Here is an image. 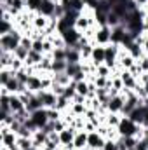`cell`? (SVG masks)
<instances>
[{
	"mask_svg": "<svg viewBox=\"0 0 148 150\" xmlns=\"http://www.w3.org/2000/svg\"><path fill=\"white\" fill-rule=\"evenodd\" d=\"M23 32L14 28L11 33L7 35H0V51H5V52H14L19 45H21V38H23Z\"/></svg>",
	"mask_w": 148,
	"mask_h": 150,
	"instance_id": "obj_1",
	"label": "cell"
},
{
	"mask_svg": "<svg viewBox=\"0 0 148 150\" xmlns=\"http://www.w3.org/2000/svg\"><path fill=\"white\" fill-rule=\"evenodd\" d=\"M117 129H118V134H120L122 138H127V136H136V133L140 131V126H138L136 122H132L129 117L122 115L120 124H118Z\"/></svg>",
	"mask_w": 148,
	"mask_h": 150,
	"instance_id": "obj_2",
	"label": "cell"
},
{
	"mask_svg": "<svg viewBox=\"0 0 148 150\" xmlns=\"http://www.w3.org/2000/svg\"><path fill=\"white\" fill-rule=\"evenodd\" d=\"M30 120L33 124L35 129H44L51 120H49V115H47V108H38L35 112L30 113Z\"/></svg>",
	"mask_w": 148,
	"mask_h": 150,
	"instance_id": "obj_3",
	"label": "cell"
},
{
	"mask_svg": "<svg viewBox=\"0 0 148 150\" xmlns=\"http://www.w3.org/2000/svg\"><path fill=\"white\" fill-rule=\"evenodd\" d=\"M111 44V28L106 26H98L96 28V35H94V45H108Z\"/></svg>",
	"mask_w": 148,
	"mask_h": 150,
	"instance_id": "obj_4",
	"label": "cell"
},
{
	"mask_svg": "<svg viewBox=\"0 0 148 150\" xmlns=\"http://www.w3.org/2000/svg\"><path fill=\"white\" fill-rule=\"evenodd\" d=\"M37 96L40 98L44 108H56V103H58V98H59V96H56L51 89H42V91H38Z\"/></svg>",
	"mask_w": 148,
	"mask_h": 150,
	"instance_id": "obj_5",
	"label": "cell"
},
{
	"mask_svg": "<svg viewBox=\"0 0 148 150\" xmlns=\"http://www.w3.org/2000/svg\"><path fill=\"white\" fill-rule=\"evenodd\" d=\"M105 142H106V138L103 134H99L98 129L96 131H91L89 136H87V149L89 150H101L103 145H105Z\"/></svg>",
	"mask_w": 148,
	"mask_h": 150,
	"instance_id": "obj_6",
	"label": "cell"
},
{
	"mask_svg": "<svg viewBox=\"0 0 148 150\" xmlns=\"http://www.w3.org/2000/svg\"><path fill=\"white\" fill-rule=\"evenodd\" d=\"M129 35V32L125 30L124 25H118L115 28H111V44H117V45H122L125 42V38Z\"/></svg>",
	"mask_w": 148,
	"mask_h": 150,
	"instance_id": "obj_7",
	"label": "cell"
},
{
	"mask_svg": "<svg viewBox=\"0 0 148 150\" xmlns=\"http://www.w3.org/2000/svg\"><path fill=\"white\" fill-rule=\"evenodd\" d=\"M124 105H125V98H124L122 94H117V96H111L110 98L106 108H108V112H111V113H122Z\"/></svg>",
	"mask_w": 148,
	"mask_h": 150,
	"instance_id": "obj_8",
	"label": "cell"
},
{
	"mask_svg": "<svg viewBox=\"0 0 148 150\" xmlns=\"http://www.w3.org/2000/svg\"><path fill=\"white\" fill-rule=\"evenodd\" d=\"M147 110H148V108H145L143 105H140V107H136L132 112L129 113L127 117H129L132 122H136L138 126H143V124H145V120H147Z\"/></svg>",
	"mask_w": 148,
	"mask_h": 150,
	"instance_id": "obj_9",
	"label": "cell"
},
{
	"mask_svg": "<svg viewBox=\"0 0 148 150\" xmlns=\"http://www.w3.org/2000/svg\"><path fill=\"white\" fill-rule=\"evenodd\" d=\"M105 58H106V51L103 45H94L92 49V56H91V63L94 67H99V65H105Z\"/></svg>",
	"mask_w": 148,
	"mask_h": 150,
	"instance_id": "obj_10",
	"label": "cell"
},
{
	"mask_svg": "<svg viewBox=\"0 0 148 150\" xmlns=\"http://www.w3.org/2000/svg\"><path fill=\"white\" fill-rule=\"evenodd\" d=\"M56 7H58V4H54V2H51V0H42L37 14H42V16H45V18H52L54 12H56Z\"/></svg>",
	"mask_w": 148,
	"mask_h": 150,
	"instance_id": "obj_11",
	"label": "cell"
},
{
	"mask_svg": "<svg viewBox=\"0 0 148 150\" xmlns=\"http://www.w3.org/2000/svg\"><path fill=\"white\" fill-rule=\"evenodd\" d=\"M32 25H33V30L45 32V30L49 28V25H51V18H45V16L35 12V16H33V19H32Z\"/></svg>",
	"mask_w": 148,
	"mask_h": 150,
	"instance_id": "obj_12",
	"label": "cell"
},
{
	"mask_svg": "<svg viewBox=\"0 0 148 150\" xmlns=\"http://www.w3.org/2000/svg\"><path fill=\"white\" fill-rule=\"evenodd\" d=\"M63 38H65V42H66V47H75L77 44H78V40L82 37V33H78L75 28H70V30H66V32H63L61 33Z\"/></svg>",
	"mask_w": 148,
	"mask_h": 150,
	"instance_id": "obj_13",
	"label": "cell"
},
{
	"mask_svg": "<svg viewBox=\"0 0 148 150\" xmlns=\"http://www.w3.org/2000/svg\"><path fill=\"white\" fill-rule=\"evenodd\" d=\"M120 79H122V82H124V89H134V87L140 84V80L131 74L129 70H122V72H120Z\"/></svg>",
	"mask_w": 148,
	"mask_h": 150,
	"instance_id": "obj_14",
	"label": "cell"
},
{
	"mask_svg": "<svg viewBox=\"0 0 148 150\" xmlns=\"http://www.w3.org/2000/svg\"><path fill=\"white\" fill-rule=\"evenodd\" d=\"M87 136H89V133L87 131H77V134H75V140H73V145H75V150H84L87 149Z\"/></svg>",
	"mask_w": 148,
	"mask_h": 150,
	"instance_id": "obj_15",
	"label": "cell"
},
{
	"mask_svg": "<svg viewBox=\"0 0 148 150\" xmlns=\"http://www.w3.org/2000/svg\"><path fill=\"white\" fill-rule=\"evenodd\" d=\"M23 110H26V107H25L21 96L19 94H11V112L19 113V112H23Z\"/></svg>",
	"mask_w": 148,
	"mask_h": 150,
	"instance_id": "obj_16",
	"label": "cell"
},
{
	"mask_svg": "<svg viewBox=\"0 0 148 150\" xmlns=\"http://www.w3.org/2000/svg\"><path fill=\"white\" fill-rule=\"evenodd\" d=\"M26 87H28V91H32V93H38V91H42V77H40L38 74L30 75V80H28Z\"/></svg>",
	"mask_w": 148,
	"mask_h": 150,
	"instance_id": "obj_17",
	"label": "cell"
},
{
	"mask_svg": "<svg viewBox=\"0 0 148 150\" xmlns=\"http://www.w3.org/2000/svg\"><path fill=\"white\" fill-rule=\"evenodd\" d=\"M47 133L45 131H42V129H37L35 133H33V136H32V142H33V145L37 147V149H42L44 145H45V142H47Z\"/></svg>",
	"mask_w": 148,
	"mask_h": 150,
	"instance_id": "obj_18",
	"label": "cell"
},
{
	"mask_svg": "<svg viewBox=\"0 0 148 150\" xmlns=\"http://www.w3.org/2000/svg\"><path fill=\"white\" fill-rule=\"evenodd\" d=\"M125 49L129 51V54H131V56H132L134 59H141V58H143V56L147 54V52L143 51V47H141V45H140V44H138L136 40H134V42H132L131 45H127Z\"/></svg>",
	"mask_w": 148,
	"mask_h": 150,
	"instance_id": "obj_19",
	"label": "cell"
},
{
	"mask_svg": "<svg viewBox=\"0 0 148 150\" xmlns=\"http://www.w3.org/2000/svg\"><path fill=\"white\" fill-rule=\"evenodd\" d=\"M66 61L68 63H82L80 49H77V47H66Z\"/></svg>",
	"mask_w": 148,
	"mask_h": 150,
	"instance_id": "obj_20",
	"label": "cell"
},
{
	"mask_svg": "<svg viewBox=\"0 0 148 150\" xmlns=\"http://www.w3.org/2000/svg\"><path fill=\"white\" fill-rule=\"evenodd\" d=\"M44 56H45V54H42V52L30 51V54H28V58H26V61H25V67H37L38 63L44 59Z\"/></svg>",
	"mask_w": 148,
	"mask_h": 150,
	"instance_id": "obj_21",
	"label": "cell"
},
{
	"mask_svg": "<svg viewBox=\"0 0 148 150\" xmlns=\"http://www.w3.org/2000/svg\"><path fill=\"white\" fill-rule=\"evenodd\" d=\"M87 110H89L87 103H73V101H72L68 112L72 113V115H84V117H85V112H87Z\"/></svg>",
	"mask_w": 148,
	"mask_h": 150,
	"instance_id": "obj_22",
	"label": "cell"
},
{
	"mask_svg": "<svg viewBox=\"0 0 148 150\" xmlns=\"http://www.w3.org/2000/svg\"><path fill=\"white\" fill-rule=\"evenodd\" d=\"M38 108H44V105H42V101H40V98L37 96V93L28 100V103H26V110L32 113L35 112V110H38Z\"/></svg>",
	"mask_w": 148,
	"mask_h": 150,
	"instance_id": "obj_23",
	"label": "cell"
},
{
	"mask_svg": "<svg viewBox=\"0 0 148 150\" xmlns=\"http://www.w3.org/2000/svg\"><path fill=\"white\" fill-rule=\"evenodd\" d=\"M120 119H122V113H106V119H105V124L110 126V127H118L120 124Z\"/></svg>",
	"mask_w": 148,
	"mask_h": 150,
	"instance_id": "obj_24",
	"label": "cell"
},
{
	"mask_svg": "<svg viewBox=\"0 0 148 150\" xmlns=\"http://www.w3.org/2000/svg\"><path fill=\"white\" fill-rule=\"evenodd\" d=\"M12 59H14V54L12 52L0 51V68H11Z\"/></svg>",
	"mask_w": 148,
	"mask_h": 150,
	"instance_id": "obj_25",
	"label": "cell"
},
{
	"mask_svg": "<svg viewBox=\"0 0 148 150\" xmlns=\"http://www.w3.org/2000/svg\"><path fill=\"white\" fill-rule=\"evenodd\" d=\"M52 82L59 84V86H68V84H72V79H70V75H66V72H63V74H52Z\"/></svg>",
	"mask_w": 148,
	"mask_h": 150,
	"instance_id": "obj_26",
	"label": "cell"
},
{
	"mask_svg": "<svg viewBox=\"0 0 148 150\" xmlns=\"http://www.w3.org/2000/svg\"><path fill=\"white\" fill-rule=\"evenodd\" d=\"M92 49H94V44H85L80 47V54H82V63L84 61H91V56H92Z\"/></svg>",
	"mask_w": 148,
	"mask_h": 150,
	"instance_id": "obj_27",
	"label": "cell"
},
{
	"mask_svg": "<svg viewBox=\"0 0 148 150\" xmlns=\"http://www.w3.org/2000/svg\"><path fill=\"white\" fill-rule=\"evenodd\" d=\"M77 84V94L84 96V98H89V80H80V82H75Z\"/></svg>",
	"mask_w": 148,
	"mask_h": 150,
	"instance_id": "obj_28",
	"label": "cell"
},
{
	"mask_svg": "<svg viewBox=\"0 0 148 150\" xmlns=\"http://www.w3.org/2000/svg\"><path fill=\"white\" fill-rule=\"evenodd\" d=\"M94 21H96V26H106L108 25V14L94 11Z\"/></svg>",
	"mask_w": 148,
	"mask_h": 150,
	"instance_id": "obj_29",
	"label": "cell"
},
{
	"mask_svg": "<svg viewBox=\"0 0 148 150\" xmlns=\"http://www.w3.org/2000/svg\"><path fill=\"white\" fill-rule=\"evenodd\" d=\"M16 147L19 150H30L33 147V142H32V138H25V136H19L18 138V143H16Z\"/></svg>",
	"mask_w": 148,
	"mask_h": 150,
	"instance_id": "obj_30",
	"label": "cell"
},
{
	"mask_svg": "<svg viewBox=\"0 0 148 150\" xmlns=\"http://www.w3.org/2000/svg\"><path fill=\"white\" fill-rule=\"evenodd\" d=\"M14 77V72L11 68H0V86H5Z\"/></svg>",
	"mask_w": 148,
	"mask_h": 150,
	"instance_id": "obj_31",
	"label": "cell"
},
{
	"mask_svg": "<svg viewBox=\"0 0 148 150\" xmlns=\"http://www.w3.org/2000/svg\"><path fill=\"white\" fill-rule=\"evenodd\" d=\"M82 72V63H68V68H66V75H70V79L73 80V77L77 74Z\"/></svg>",
	"mask_w": 148,
	"mask_h": 150,
	"instance_id": "obj_32",
	"label": "cell"
},
{
	"mask_svg": "<svg viewBox=\"0 0 148 150\" xmlns=\"http://www.w3.org/2000/svg\"><path fill=\"white\" fill-rule=\"evenodd\" d=\"M96 75L98 77H108V79H111L113 77V70L110 67H106V65H99V67H96Z\"/></svg>",
	"mask_w": 148,
	"mask_h": 150,
	"instance_id": "obj_33",
	"label": "cell"
},
{
	"mask_svg": "<svg viewBox=\"0 0 148 150\" xmlns=\"http://www.w3.org/2000/svg\"><path fill=\"white\" fill-rule=\"evenodd\" d=\"M68 68V61H52V74H63Z\"/></svg>",
	"mask_w": 148,
	"mask_h": 150,
	"instance_id": "obj_34",
	"label": "cell"
},
{
	"mask_svg": "<svg viewBox=\"0 0 148 150\" xmlns=\"http://www.w3.org/2000/svg\"><path fill=\"white\" fill-rule=\"evenodd\" d=\"M63 96H65V98H68L70 101L77 96V84H75L73 80H72V84H68V86H66V89H65V94H63Z\"/></svg>",
	"mask_w": 148,
	"mask_h": 150,
	"instance_id": "obj_35",
	"label": "cell"
},
{
	"mask_svg": "<svg viewBox=\"0 0 148 150\" xmlns=\"http://www.w3.org/2000/svg\"><path fill=\"white\" fill-rule=\"evenodd\" d=\"M14 58H18V59H21V61H26V58H28V54H30V51L26 49V47H23V45H19L14 52Z\"/></svg>",
	"mask_w": 148,
	"mask_h": 150,
	"instance_id": "obj_36",
	"label": "cell"
},
{
	"mask_svg": "<svg viewBox=\"0 0 148 150\" xmlns=\"http://www.w3.org/2000/svg\"><path fill=\"white\" fill-rule=\"evenodd\" d=\"M51 56L54 61H66V47L65 49H54Z\"/></svg>",
	"mask_w": 148,
	"mask_h": 150,
	"instance_id": "obj_37",
	"label": "cell"
},
{
	"mask_svg": "<svg viewBox=\"0 0 148 150\" xmlns=\"http://www.w3.org/2000/svg\"><path fill=\"white\" fill-rule=\"evenodd\" d=\"M118 25H122V19H120L113 11H110V12H108V26H110V28H115V26H118Z\"/></svg>",
	"mask_w": 148,
	"mask_h": 150,
	"instance_id": "obj_38",
	"label": "cell"
},
{
	"mask_svg": "<svg viewBox=\"0 0 148 150\" xmlns=\"http://www.w3.org/2000/svg\"><path fill=\"white\" fill-rule=\"evenodd\" d=\"M42 0H26V11L28 12H37Z\"/></svg>",
	"mask_w": 148,
	"mask_h": 150,
	"instance_id": "obj_39",
	"label": "cell"
},
{
	"mask_svg": "<svg viewBox=\"0 0 148 150\" xmlns=\"http://www.w3.org/2000/svg\"><path fill=\"white\" fill-rule=\"evenodd\" d=\"M21 68H25V61H21V59L14 58V59H12V63H11V70L16 74V72H19Z\"/></svg>",
	"mask_w": 148,
	"mask_h": 150,
	"instance_id": "obj_40",
	"label": "cell"
},
{
	"mask_svg": "<svg viewBox=\"0 0 148 150\" xmlns=\"http://www.w3.org/2000/svg\"><path fill=\"white\" fill-rule=\"evenodd\" d=\"M101 150H118V142L117 140H106Z\"/></svg>",
	"mask_w": 148,
	"mask_h": 150,
	"instance_id": "obj_41",
	"label": "cell"
},
{
	"mask_svg": "<svg viewBox=\"0 0 148 150\" xmlns=\"http://www.w3.org/2000/svg\"><path fill=\"white\" fill-rule=\"evenodd\" d=\"M21 45L26 47L28 51H32V47H33V38L30 37V35H23V38H21Z\"/></svg>",
	"mask_w": 148,
	"mask_h": 150,
	"instance_id": "obj_42",
	"label": "cell"
},
{
	"mask_svg": "<svg viewBox=\"0 0 148 150\" xmlns=\"http://www.w3.org/2000/svg\"><path fill=\"white\" fill-rule=\"evenodd\" d=\"M111 87L117 89V91H122L124 89V82L120 77H111Z\"/></svg>",
	"mask_w": 148,
	"mask_h": 150,
	"instance_id": "obj_43",
	"label": "cell"
},
{
	"mask_svg": "<svg viewBox=\"0 0 148 150\" xmlns=\"http://www.w3.org/2000/svg\"><path fill=\"white\" fill-rule=\"evenodd\" d=\"M65 89H66V86H59V84H52V87H51V91L56 96H63L65 94Z\"/></svg>",
	"mask_w": 148,
	"mask_h": 150,
	"instance_id": "obj_44",
	"label": "cell"
},
{
	"mask_svg": "<svg viewBox=\"0 0 148 150\" xmlns=\"http://www.w3.org/2000/svg\"><path fill=\"white\" fill-rule=\"evenodd\" d=\"M138 65H140L141 72H148V56H147V54H145L141 59H138Z\"/></svg>",
	"mask_w": 148,
	"mask_h": 150,
	"instance_id": "obj_45",
	"label": "cell"
},
{
	"mask_svg": "<svg viewBox=\"0 0 148 150\" xmlns=\"http://www.w3.org/2000/svg\"><path fill=\"white\" fill-rule=\"evenodd\" d=\"M32 51H37V52H42L44 54V40H33Z\"/></svg>",
	"mask_w": 148,
	"mask_h": 150,
	"instance_id": "obj_46",
	"label": "cell"
},
{
	"mask_svg": "<svg viewBox=\"0 0 148 150\" xmlns=\"http://www.w3.org/2000/svg\"><path fill=\"white\" fill-rule=\"evenodd\" d=\"M84 2V5L87 7V9H92V11H96V7H98V4H99V0H82Z\"/></svg>",
	"mask_w": 148,
	"mask_h": 150,
	"instance_id": "obj_47",
	"label": "cell"
},
{
	"mask_svg": "<svg viewBox=\"0 0 148 150\" xmlns=\"http://www.w3.org/2000/svg\"><path fill=\"white\" fill-rule=\"evenodd\" d=\"M143 28H145V32L148 33V14H147V18H145V21H143Z\"/></svg>",
	"mask_w": 148,
	"mask_h": 150,
	"instance_id": "obj_48",
	"label": "cell"
},
{
	"mask_svg": "<svg viewBox=\"0 0 148 150\" xmlns=\"http://www.w3.org/2000/svg\"><path fill=\"white\" fill-rule=\"evenodd\" d=\"M143 107H145V108H148V96L143 100Z\"/></svg>",
	"mask_w": 148,
	"mask_h": 150,
	"instance_id": "obj_49",
	"label": "cell"
},
{
	"mask_svg": "<svg viewBox=\"0 0 148 150\" xmlns=\"http://www.w3.org/2000/svg\"><path fill=\"white\" fill-rule=\"evenodd\" d=\"M51 2H54V4H59V0H51Z\"/></svg>",
	"mask_w": 148,
	"mask_h": 150,
	"instance_id": "obj_50",
	"label": "cell"
},
{
	"mask_svg": "<svg viewBox=\"0 0 148 150\" xmlns=\"http://www.w3.org/2000/svg\"><path fill=\"white\" fill-rule=\"evenodd\" d=\"M129 150H138V149H136V147H134V149H129Z\"/></svg>",
	"mask_w": 148,
	"mask_h": 150,
	"instance_id": "obj_51",
	"label": "cell"
},
{
	"mask_svg": "<svg viewBox=\"0 0 148 150\" xmlns=\"http://www.w3.org/2000/svg\"><path fill=\"white\" fill-rule=\"evenodd\" d=\"M59 150H65V149H59Z\"/></svg>",
	"mask_w": 148,
	"mask_h": 150,
	"instance_id": "obj_52",
	"label": "cell"
}]
</instances>
